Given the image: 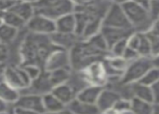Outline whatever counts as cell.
Returning a JSON list of instances; mask_svg holds the SVG:
<instances>
[{
  "label": "cell",
  "instance_id": "31",
  "mask_svg": "<svg viewBox=\"0 0 159 114\" xmlns=\"http://www.w3.org/2000/svg\"><path fill=\"white\" fill-rule=\"evenodd\" d=\"M127 46H128V38L120 40V41H118V42H116V43L114 44L111 49H109V51L111 52L113 56L122 57V55H124Z\"/></svg>",
  "mask_w": 159,
  "mask_h": 114
},
{
  "label": "cell",
  "instance_id": "22",
  "mask_svg": "<svg viewBox=\"0 0 159 114\" xmlns=\"http://www.w3.org/2000/svg\"><path fill=\"white\" fill-rule=\"evenodd\" d=\"M131 107H130V111L133 114H152L153 112V104L151 102L144 101L141 100L139 98L132 97L131 101Z\"/></svg>",
  "mask_w": 159,
  "mask_h": 114
},
{
  "label": "cell",
  "instance_id": "40",
  "mask_svg": "<svg viewBox=\"0 0 159 114\" xmlns=\"http://www.w3.org/2000/svg\"><path fill=\"white\" fill-rule=\"evenodd\" d=\"M71 2H73V4L76 6H84V4H87L88 2H90L91 0H70Z\"/></svg>",
  "mask_w": 159,
  "mask_h": 114
},
{
  "label": "cell",
  "instance_id": "16",
  "mask_svg": "<svg viewBox=\"0 0 159 114\" xmlns=\"http://www.w3.org/2000/svg\"><path fill=\"white\" fill-rule=\"evenodd\" d=\"M55 31L62 33H75L76 19L74 13H68L55 19Z\"/></svg>",
  "mask_w": 159,
  "mask_h": 114
},
{
  "label": "cell",
  "instance_id": "1",
  "mask_svg": "<svg viewBox=\"0 0 159 114\" xmlns=\"http://www.w3.org/2000/svg\"><path fill=\"white\" fill-rule=\"evenodd\" d=\"M36 14H41L55 21L60 16L74 13L75 6L70 0H38L34 3Z\"/></svg>",
  "mask_w": 159,
  "mask_h": 114
},
{
  "label": "cell",
  "instance_id": "25",
  "mask_svg": "<svg viewBox=\"0 0 159 114\" xmlns=\"http://www.w3.org/2000/svg\"><path fill=\"white\" fill-rule=\"evenodd\" d=\"M17 32H19L17 29L10 27L4 23H1L0 24V43L2 45L10 43L11 41H13L16 38Z\"/></svg>",
  "mask_w": 159,
  "mask_h": 114
},
{
  "label": "cell",
  "instance_id": "36",
  "mask_svg": "<svg viewBox=\"0 0 159 114\" xmlns=\"http://www.w3.org/2000/svg\"><path fill=\"white\" fill-rule=\"evenodd\" d=\"M148 36H154V37H159V19H154L149 26L148 30L146 31Z\"/></svg>",
  "mask_w": 159,
  "mask_h": 114
},
{
  "label": "cell",
  "instance_id": "8",
  "mask_svg": "<svg viewBox=\"0 0 159 114\" xmlns=\"http://www.w3.org/2000/svg\"><path fill=\"white\" fill-rule=\"evenodd\" d=\"M128 46L132 50L136 51L140 57H152L151 43H149V39L145 32L133 31L128 37Z\"/></svg>",
  "mask_w": 159,
  "mask_h": 114
},
{
  "label": "cell",
  "instance_id": "38",
  "mask_svg": "<svg viewBox=\"0 0 159 114\" xmlns=\"http://www.w3.org/2000/svg\"><path fill=\"white\" fill-rule=\"evenodd\" d=\"M12 114H40V113L35 112V111H32V110H27V109H22V108H17V107H13Z\"/></svg>",
  "mask_w": 159,
  "mask_h": 114
},
{
  "label": "cell",
  "instance_id": "44",
  "mask_svg": "<svg viewBox=\"0 0 159 114\" xmlns=\"http://www.w3.org/2000/svg\"><path fill=\"white\" fill-rule=\"evenodd\" d=\"M152 114H159V103L153 104V112Z\"/></svg>",
  "mask_w": 159,
  "mask_h": 114
},
{
  "label": "cell",
  "instance_id": "33",
  "mask_svg": "<svg viewBox=\"0 0 159 114\" xmlns=\"http://www.w3.org/2000/svg\"><path fill=\"white\" fill-rule=\"evenodd\" d=\"M148 13L152 21L159 19V0H151L148 6Z\"/></svg>",
  "mask_w": 159,
  "mask_h": 114
},
{
  "label": "cell",
  "instance_id": "43",
  "mask_svg": "<svg viewBox=\"0 0 159 114\" xmlns=\"http://www.w3.org/2000/svg\"><path fill=\"white\" fill-rule=\"evenodd\" d=\"M152 64H153V67L159 69V54L156 56H152Z\"/></svg>",
  "mask_w": 159,
  "mask_h": 114
},
{
  "label": "cell",
  "instance_id": "52",
  "mask_svg": "<svg viewBox=\"0 0 159 114\" xmlns=\"http://www.w3.org/2000/svg\"><path fill=\"white\" fill-rule=\"evenodd\" d=\"M2 23V21H1V19H0V24H1Z\"/></svg>",
  "mask_w": 159,
  "mask_h": 114
},
{
  "label": "cell",
  "instance_id": "41",
  "mask_svg": "<svg viewBox=\"0 0 159 114\" xmlns=\"http://www.w3.org/2000/svg\"><path fill=\"white\" fill-rule=\"evenodd\" d=\"M9 104H7L4 101H2L0 99V113H3V112H9Z\"/></svg>",
  "mask_w": 159,
  "mask_h": 114
},
{
  "label": "cell",
  "instance_id": "17",
  "mask_svg": "<svg viewBox=\"0 0 159 114\" xmlns=\"http://www.w3.org/2000/svg\"><path fill=\"white\" fill-rule=\"evenodd\" d=\"M13 13L17 15L19 17H21L25 23H27V21L35 14V6L34 3L26 0H17L16 3L11 8V10Z\"/></svg>",
  "mask_w": 159,
  "mask_h": 114
},
{
  "label": "cell",
  "instance_id": "2",
  "mask_svg": "<svg viewBox=\"0 0 159 114\" xmlns=\"http://www.w3.org/2000/svg\"><path fill=\"white\" fill-rule=\"evenodd\" d=\"M121 9L124 10L128 21L130 22L133 29H141V32H143V27L146 24H152V19L149 16L148 10L141 4L136 3L133 0L126 1L124 3H120Z\"/></svg>",
  "mask_w": 159,
  "mask_h": 114
},
{
  "label": "cell",
  "instance_id": "13",
  "mask_svg": "<svg viewBox=\"0 0 159 114\" xmlns=\"http://www.w3.org/2000/svg\"><path fill=\"white\" fill-rule=\"evenodd\" d=\"M50 37V40L55 46L63 50L68 51L69 49H73L76 44V40L79 39L75 33H62V32H57L52 33Z\"/></svg>",
  "mask_w": 159,
  "mask_h": 114
},
{
  "label": "cell",
  "instance_id": "11",
  "mask_svg": "<svg viewBox=\"0 0 159 114\" xmlns=\"http://www.w3.org/2000/svg\"><path fill=\"white\" fill-rule=\"evenodd\" d=\"M120 95L118 93L111 89H102L100 96L98 98V101H96V107L98 108L100 112H105L107 110H111L114 108L115 103L120 99Z\"/></svg>",
  "mask_w": 159,
  "mask_h": 114
},
{
  "label": "cell",
  "instance_id": "6",
  "mask_svg": "<svg viewBox=\"0 0 159 114\" xmlns=\"http://www.w3.org/2000/svg\"><path fill=\"white\" fill-rule=\"evenodd\" d=\"M26 27L34 35L51 36L55 32V22L41 14H34L26 23Z\"/></svg>",
  "mask_w": 159,
  "mask_h": 114
},
{
  "label": "cell",
  "instance_id": "20",
  "mask_svg": "<svg viewBox=\"0 0 159 114\" xmlns=\"http://www.w3.org/2000/svg\"><path fill=\"white\" fill-rule=\"evenodd\" d=\"M129 85L131 86V91L133 94V97L139 98L141 100H144V101L151 102V103H154L153 93H152L151 86L144 85V84H141L139 82L129 84Z\"/></svg>",
  "mask_w": 159,
  "mask_h": 114
},
{
  "label": "cell",
  "instance_id": "39",
  "mask_svg": "<svg viewBox=\"0 0 159 114\" xmlns=\"http://www.w3.org/2000/svg\"><path fill=\"white\" fill-rule=\"evenodd\" d=\"M7 57H8V52H7L6 48L0 49V64H4Z\"/></svg>",
  "mask_w": 159,
  "mask_h": 114
},
{
  "label": "cell",
  "instance_id": "19",
  "mask_svg": "<svg viewBox=\"0 0 159 114\" xmlns=\"http://www.w3.org/2000/svg\"><path fill=\"white\" fill-rule=\"evenodd\" d=\"M42 104H43L44 112H63L66 109V106L62 103L52 93H47L42 95Z\"/></svg>",
  "mask_w": 159,
  "mask_h": 114
},
{
  "label": "cell",
  "instance_id": "26",
  "mask_svg": "<svg viewBox=\"0 0 159 114\" xmlns=\"http://www.w3.org/2000/svg\"><path fill=\"white\" fill-rule=\"evenodd\" d=\"M2 23L7 24L9 25L10 27H13L17 30H20L22 27L26 25V23L21 19V17L17 16L15 13H13L12 11H7V12L3 13L2 15V19H1Z\"/></svg>",
  "mask_w": 159,
  "mask_h": 114
},
{
  "label": "cell",
  "instance_id": "18",
  "mask_svg": "<svg viewBox=\"0 0 159 114\" xmlns=\"http://www.w3.org/2000/svg\"><path fill=\"white\" fill-rule=\"evenodd\" d=\"M20 91L11 85H9L3 80L0 81V99L4 101L7 104L13 107L20 97Z\"/></svg>",
  "mask_w": 159,
  "mask_h": 114
},
{
  "label": "cell",
  "instance_id": "3",
  "mask_svg": "<svg viewBox=\"0 0 159 114\" xmlns=\"http://www.w3.org/2000/svg\"><path fill=\"white\" fill-rule=\"evenodd\" d=\"M152 67V57H139L133 61H130L127 69L122 73L120 83L124 85H129L139 82Z\"/></svg>",
  "mask_w": 159,
  "mask_h": 114
},
{
  "label": "cell",
  "instance_id": "5",
  "mask_svg": "<svg viewBox=\"0 0 159 114\" xmlns=\"http://www.w3.org/2000/svg\"><path fill=\"white\" fill-rule=\"evenodd\" d=\"M102 26L121 29H133L128 21L121 6L117 2H113L109 9L107 10L105 16L102 19Z\"/></svg>",
  "mask_w": 159,
  "mask_h": 114
},
{
  "label": "cell",
  "instance_id": "12",
  "mask_svg": "<svg viewBox=\"0 0 159 114\" xmlns=\"http://www.w3.org/2000/svg\"><path fill=\"white\" fill-rule=\"evenodd\" d=\"M51 93L65 106H67L69 102L73 101L77 95V91L73 88V86L68 82L54 86L51 89Z\"/></svg>",
  "mask_w": 159,
  "mask_h": 114
},
{
  "label": "cell",
  "instance_id": "9",
  "mask_svg": "<svg viewBox=\"0 0 159 114\" xmlns=\"http://www.w3.org/2000/svg\"><path fill=\"white\" fill-rule=\"evenodd\" d=\"M13 107L27 109V110L35 111L40 114L44 112L43 104H42V96L37 95V94L25 93V91L20 94L19 99L13 104Z\"/></svg>",
  "mask_w": 159,
  "mask_h": 114
},
{
  "label": "cell",
  "instance_id": "15",
  "mask_svg": "<svg viewBox=\"0 0 159 114\" xmlns=\"http://www.w3.org/2000/svg\"><path fill=\"white\" fill-rule=\"evenodd\" d=\"M66 110L71 114H100V110L96 104H90L78 100L77 98L66 106Z\"/></svg>",
  "mask_w": 159,
  "mask_h": 114
},
{
  "label": "cell",
  "instance_id": "34",
  "mask_svg": "<svg viewBox=\"0 0 159 114\" xmlns=\"http://www.w3.org/2000/svg\"><path fill=\"white\" fill-rule=\"evenodd\" d=\"M147 37H148L149 43H151L152 56H156V55L159 54V37H154V36H148V35H147Z\"/></svg>",
  "mask_w": 159,
  "mask_h": 114
},
{
  "label": "cell",
  "instance_id": "53",
  "mask_svg": "<svg viewBox=\"0 0 159 114\" xmlns=\"http://www.w3.org/2000/svg\"><path fill=\"white\" fill-rule=\"evenodd\" d=\"M111 1H115V0H111Z\"/></svg>",
  "mask_w": 159,
  "mask_h": 114
},
{
  "label": "cell",
  "instance_id": "45",
  "mask_svg": "<svg viewBox=\"0 0 159 114\" xmlns=\"http://www.w3.org/2000/svg\"><path fill=\"white\" fill-rule=\"evenodd\" d=\"M126 1H130V0H115V2H117V3H124V2H126Z\"/></svg>",
  "mask_w": 159,
  "mask_h": 114
},
{
  "label": "cell",
  "instance_id": "23",
  "mask_svg": "<svg viewBox=\"0 0 159 114\" xmlns=\"http://www.w3.org/2000/svg\"><path fill=\"white\" fill-rule=\"evenodd\" d=\"M75 14V19H76V27H75V35L78 38H81V35L84 32V28H86L88 22L91 19H93L91 15H89L88 13L82 12V11H76L74 12ZM98 19V17H96Z\"/></svg>",
  "mask_w": 159,
  "mask_h": 114
},
{
  "label": "cell",
  "instance_id": "46",
  "mask_svg": "<svg viewBox=\"0 0 159 114\" xmlns=\"http://www.w3.org/2000/svg\"><path fill=\"white\" fill-rule=\"evenodd\" d=\"M42 114H63V112L59 113V112H43Z\"/></svg>",
  "mask_w": 159,
  "mask_h": 114
},
{
  "label": "cell",
  "instance_id": "47",
  "mask_svg": "<svg viewBox=\"0 0 159 114\" xmlns=\"http://www.w3.org/2000/svg\"><path fill=\"white\" fill-rule=\"evenodd\" d=\"M26 1H30V2H32V3H35V2H37L38 0H26Z\"/></svg>",
  "mask_w": 159,
  "mask_h": 114
},
{
  "label": "cell",
  "instance_id": "49",
  "mask_svg": "<svg viewBox=\"0 0 159 114\" xmlns=\"http://www.w3.org/2000/svg\"><path fill=\"white\" fill-rule=\"evenodd\" d=\"M2 48H4V45H2V44L0 43V49H2Z\"/></svg>",
  "mask_w": 159,
  "mask_h": 114
},
{
  "label": "cell",
  "instance_id": "28",
  "mask_svg": "<svg viewBox=\"0 0 159 114\" xmlns=\"http://www.w3.org/2000/svg\"><path fill=\"white\" fill-rule=\"evenodd\" d=\"M158 80H159V69L155 68V67H152V68L143 75L142 79L139 81V83L151 86V85H153L154 83H156Z\"/></svg>",
  "mask_w": 159,
  "mask_h": 114
},
{
  "label": "cell",
  "instance_id": "32",
  "mask_svg": "<svg viewBox=\"0 0 159 114\" xmlns=\"http://www.w3.org/2000/svg\"><path fill=\"white\" fill-rule=\"evenodd\" d=\"M130 107H131V103L128 99H124V98H120L114 106V110L117 113H121V112H127V111H130Z\"/></svg>",
  "mask_w": 159,
  "mask_h": 114
},
{
  "label": "cell",
  "instance_id": "50",
  "mask_svg": "<svg viewBox=\"0 0 159 114\" xmlns=\"http://www.w3.org/2000/svg\"><path fill=\"white\" fill-rule=\"evenodd\" d=\"M0 114H11V113H9V112H3V113H0Z\"/></svg>",
  "mask_w": 159,
  "mask_h": 114
},
{
  "label": "cell",
  "instance_id": "24",
  "mask_svg": "<svg viewBox=\"0 0 159 114\" xmlns=\"http://www.w3.org/2000/svg\"><path fill=\"white\" fill-rule=\"evenodd\" d=\"M101 28H102V19L93 17V19H91L90 21L88 22V24H87V26H86V28H84L80 39L88 40L89 38L93 37L94 35L100 32Z\"/></svg>",
  "mask_w": 159,
  "mask_h": 114
},
{
  "label": "cell",
  "instance_id": "4",
  "mask_svg": "<svg viewBox=\"0 0 159 114\" xmlns=\"http://www.w3.org/2000/svg\"><path fill=\"white\" fill-rule=\"evenodd\" d=\"M1 77L4 82H7L9 85L14 88L19 89L20 91L30 87V83H32L22 66H6L1 73Z\"/></svg>",
  "mask_w": 159,
  "mask_h": 114
},
{
  "label": "cell",
  "instance_id": "14",
  "mask_svg": "<svg viewBox=\"0 0 159 114\" xmlns=\"http://www.w3.org/2000/svg\"><path fill=\"white\" fill-rule=\"evenodd\" d=\"M102 89L103 87L100 85H92V84L87 85L78 91L77 95H76V98L78 100H80V101L86 102V103L95 104Z\"/></svg>",
  "mask_w": 159,
  "mask_h": 114
},
{
  "label": "cell",
  "instance_id": "21",
  "mask_svg": "<svg viewBox=\"0 0 159 114\" xmlns=\"http://www.w3.org/2000/svg\"><path fill=\"white\" fill-rule=\"evenodd\" d=\"M47 72H48L49 81L52 85V88L57 85L68 82L70 78V69H55V70L47 71Z\"/></svg>",
  "mask_w": 159,
  "mask_h": 114
},
{
  "label": "cell",
  "instance_id": "7",
  "mask_svg": "<svg viewBox=\"0 0 159 114\" xmlns=\"http://www.w3.org/2000/svg\"><path fill=\"white\" fill-rule=\"evenodd\" d=\"M70 67L69 52L63 49L57 48L47 56L42 69L44 71H52L55 69H70Z\"/></svg>",
  "mask_w": 159,
  "mask_h": 114
},
{
  "label": "cell",
  "instance_id": "30",
  "mask_svg": "<svg viewBox=\"0 0 159 114\" xmlns=\"http://www.w3.org/2000/svg\"><path fill=\"white\" fill-rule=\"evenodd\" d=\"M22 67H23L24 71L26 72V74L28 75V78H30L32 82L34 80L37 79V78L41 74L42 70H43L42 67L38 66V65H36V64H25Z\"/></svg>",
  "mask_w": 159,
  "mask_h": 114
},
{
  "label": "cell",
  "instance_id": "27",
  "mask_svg": "<svg viewBox=\"0 0 159 114\" xmlns=\"http://www.w3.org/2000/svg\"><path fill=\"white\" fill-rule=\"evenodd\" d=\"M87 42H88L90 45H92L93 48L96 49V50L101 51V52L105 53L108 51V48H107V44H106V41H105V39L103 38L102 33L98 32L94 35L93 37L89 38L88 40H86Z\"/></svg>",
  "mask_w": 159,
  "mask_h": 114
},
{
  "label": "cell",
  "instance_id": "10",
  "mask_svg": "<svg viewBox=\"0 0 159 114\" xmlns=\"http://www.w3.org/2000/svg\"><path fill=\"white\" fill-rule=\"evenodd\" d=\"M134 29H121V28H113V27H106V26H102L100 32L102 33L103 38L105 39L107 44L108 51L116 42L120 41L122 39H126L129 37Z\"/></svg>",
  "mask_w": 159,
  "mask_h": 114
},
{
  "label": "cell",
  "instance_id": "42",
  "mask_svg": "<svg viewBox=\"0 0 159 114\" xmlns=\"http://www.w3.org/2000/svg\"><path fill=\"white\" fill-rule=\"evenodd\" d=\"M133 1H135L136 3L141 4L142 6H144V8H146L147 10H148V6H149L151 0H133Z\"/></svg>",
  "mask_w": 159,
  "mask_h": 114
},
{
  "label": "cell",
  "instance_id": "29",
  "mask_svg": "<svg viewBox=\"0 0 159 114\" xmlns=\"http://www.w3.org/2000/svg\"><path fill=\"white\" fill-rule=\"evenodd\" d=\"M105 61L111 67L115 70L119 71V72L124 73V71L127 69L128 65H129V61H127L124 57H118V56H111L109 58H107Z\"/></svg>",
  "mask_w": 159,
  "mask_h": 114
},
{
  "label": "cell",
  "instance_id": "35",
  "mask_svg": "<svg viewBox=\"0 0 159 114\" xmlns=\"http://www.w3.org/2000/svg\"><path fill=\"white\" fill-rule=\"evenodd\" d=\"M122 57H124L127 61L130 62V61H133V60H135L136 58H139V57H140V55L138 54V52H136V51L132 50V49H130L129 46H127V49H126V51H125Z\"/></svg>",
  "mask_w": 159,
  "mask_h": 114
},
{
  "label": "cell",
  "instance_id": "48",
  "mask_svg": "<svg viewBox=\"0 0 159 114\" xmlns=\"http://www.w3.org/2000/svg\"><path fill=\"white\" fill-rule=\"evenodd\" d=\"M2 15H3V13H2V12H0V19H2Z\"/></svg>",
  "mask_w": 159,
  "mask_h": 114
},
{
  "label": "cell",
  "instance_id": "51",
  "mask_svg": "<svg viewBox=\"0 0 159 114\" xmlns=\"http://www.w3.org/2000/svg\"><path fill=\"white\" fill-rule=\"evenodd\" d=\"M1 80H2V77H1V75H0V81H1Z\"/></svg>",
  "mask_w": 159,
  "mask_h": 114
},
{
  "label": "cell",
  "instance_id": "37",
  "mask_svg": "<svg viewBox=\"0 0 159 114\" xmlns=\"http://www.w3.org/2000/svg\"><path fill=\"white\" fill-rule=\"evenodd\" d=\"M152 93H153L154 103H159V80L153 85H151Z\"/></svg>",
  "mask_w": 159,
  "mask_h": 114
}]
</instances>
